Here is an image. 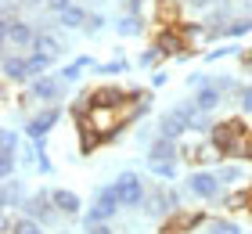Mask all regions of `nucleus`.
I'll list each match as a JSON object with an SVG mask.
<instances>
[{"instance_id":"f257e3e1","label":"nucleus","mask_w":252,"mask_h":234,"mask_svg":"<svg viewBox=\"0 0 252 234\" xmlns=\"http://www.w3.org/2000/svg\"><path fill=\"white\" fill-rule=\"evenodd\" d=\"M249 126L242 119H223V123H216L213 130H209V144L227 159H249Z\"/></svg>"},{"instance_id":"f03ea898","label":"nucleus","mask_w":252,"mask_h":234,"mask_svg":"<svg viewBox=\"0 0 252 234\" xmlns=\"http://www.w3.org/2000/svg\"><path fill=\"white\" fill-rule=\"evenodd\" d=\"M65 98V79L62 76H40V79H32L29 90L22 94V104L26 101H43V104H58Z\"/></svg>"},{"instance_id":"7ed1b4c3","label":"nucleus","mask_w":252,"mask_h":234,"mask_svg":"<svg viewBox=\"0 0 252 234\" xmlns=\"http://www.w3.org/2000/svg\"><path fill=\"white\" fill-rule=\"evenodd\" d=\"M22 216H29V220H36L40 227H47V224H54V216H62V213L54 209L51 191H36L32 198H22Z\"/></svg>"},{"instance_id":"20e7f679","label":"nucleus","mask_w":252,"mask_h":234,"mask_svg":"<svg viewBox=\"0 0 252 234\" xmlns=\"http://www.w3.org/2000/svg\"><path fill=\"white\" fill-rule=\"evenodd\" d=\"M116 187H119L123 209H141V205L148 202V191H144L141 173H119V177H116Z\"/></svg>"},{"instance_id":"39448f33","label":"nucleus","mask_w":252,"mask_h":234,"mask_svg":"<svg viewBox=\"0 0 252 234\" xmlns=\"http://www.w3.org/2000/svg\"><path fill=\"white\" fill-rule=\"evenodd\" d=\"M0 36H4V43H15V47H22V51L32 54V47H36V36H40V33L32 29L26 18H15V22H0Z\"/></svg>"},{"instance_id":"423d86ee","label":"nucleus","mask_w":252,"mask_h":234,"mask_svg":"<svg viewBox=\"0 0 252 234\" xmlns=\"http://www.w3.org/2000/svg\"><path fill=\"white\" fill-rule=\"evenodd\" d=\"M130 104V87H97V90H90V98H87V108H108V112H116V108H126Z\"/></svg>"},{"instance_id":"0eeeda50","label":"nucleus","mask_w":252,"mask_h":234,"mask_svg":"<svg viewBox=\"0 0 252 234\" xmlns=\"http://www.w3.org/2000/svg\"><path fill=\"white\" fill-rule=\"evenodd\" d=\"M177 209H180V195L173 191V187H169V191H166V187H155V191H148V202H144V213L148 216H173L177 213Z\"/></svg>"},{"instance_id":"6e6552de","label":"nucleus","mask_w":252,"mask_h":234,"mask_svg":"<svg viewBox=\"0 0 252 234\" xmlns=\"http://www.w3.org/2000/svg\"><path fill=\"white\" fill-rule=\"evenodd\" d=\"M220 177H216L213 169H194L188 177V191L194 198H202V202H213V198H220Z\"/></svg>"},{"instance_id":"1a4fd4ad","label":"nucleus","mask_w":252,"mask_h":234,"mask_svg":"<svg viewBox=\"0 0 252 234\" xmlns=\"http://www.w3.org/2000/svg\"><path fill=\"white\" fill-rule=\"evenodd\" d=\"M58 119H62V108L58 104H47L43 112H36L32 119H26V137L29 140H47V134L58 126Z\"/></svg>"},{"instance_id":"9d476101","label":"nucleus","mask_w":252,"mask_h":234,"mask_svg":"<svg viewBox=\"0 0 252 234\" xmlns=\"http://www.w3.org/2000/svg\"><path fill=\"white\" fill-rule=\"evenodd\" d=\"M155 47L166 58H188L191 54V47H188V40H184V33H180V29H158L155 33Z\"/></svg>"},{"instance_id":"9b49d317","label":"nucleus","mask_w":252,"mask_h":234,"mask_svg":"<svg viewBox=\"0 0 252 234\" xmlns=\"http://www.w3.org/2000/svg\"><path fill=\"white\" fill-rule=\"evenodd\" d=\"M205 224H209V216L198 213V209H177L173 220H169L162 231H166V234H188V231H198V227H205Z\"/></svg>"},{"instance_id":"f8f14e48","label":"nucleus","mask_w":252,"mask_h":234,"mask_svg":"<svg viewBox=\"0 0 252 234\" xmlns=\"http://www.w3.org/2000/svg\"><path fill=\"white\" fill-rule=\"evenodd\" d=\"M51 202H54V209H58L62 216H79L83 213V198H79L76 191H68V187H54Z\"/></svg>"},{"instance_id":"ddd939ff","label":"nucleus","mask_w":252,"mask_h":234,"mask_svg":"<svg viewBox=\"0 0 252 234\" xmlns=\"http://www.w3.org/2000/svg\"><path fill=\"white\" fill-rule=\"evenodd\" d=\"M194 108H198V112H205V115H209V112H216V108H220V101H223V90L220 87H216V83H202L198 90H194Z\"/></svg>"},{"instance_id":"4468645a","label":"nucleus","mask_w":252,"mask_h":234,"mask_svg":"<svg viewBox=\"0 0 252 234\" xmlns=\"http://www.w3.org/2000/svg\"><path fill=\"white\" fill-rule=\"evenodd\" d=\"M101 140H105V134H101L97 126L87 119V115H79V151H83V155H90V151L101 148Z\"/></svg>"},{"instance_id":"2eb2a0df","label":"nucleus","mask_w":252,"mask_h":234,"mask_svg":"<svg viewBox=\"0 0 252 234\" xmlns=\"http://www.w3.org/2000/svg\"><path fill=\"white\" fill-rule=\"evenodd\" d=\"M180 159V144L166 137H155L152 148H148V162H177Z\"/></svg>"},{"instance_id":"dca6fc26","label":"nucleus","mask_w":252,"mask_h":234,"mask_svg":"<svg viewBox=\"0 0 252 234\" xmlns=\"http://www.w3.org/2000/svg\"><path fill=\"white\" fill-rule=\"evenodd\" d=\"M87 22H90V11L83 4H72L68 11L58 15V26H65V29H87Z\"/></svg>"},{"instance_id":"f3484780","label":"nucleus","mask_w":252,"mask_h":234,"mask_svg":"<svg viewBox=\"0 0 252 234\" xmlns=\"http://www.w3.org/2000/svg\"><path fill=\"white\" fill-rule=\"evenodd\" d=\"M216 177H220V184H223V187H234L238 180L245 177V162H242V159H227L223 166L216 169Z\"/></svg>"},{"instance_id":"a211bd4d","label":"nucleus","mask_w":252,"mask_h":234,"mask_svg":"<svg viewBox=\"0 0 252 234\" xmlns=\"http://www.w3.org/2000/svg\"><path fill=\"white\" fill-rule=\"evenodd\" d=\"M87 68H94V58H90V54H83V58H76V62H72V65H65L62 72H58V76L65 79V83H76V79L83 76Z\"/></svg>"},{"instance_id":"6ab92c4d","label":"nucleus","mask_w":252,"mask_h":234,"mask_svg":"<svg viewBox=\"0 0 252 234\" xmlns=\"http://www.w3.org/2000/svg\"><path fill=\"white\" fill-rule=\"evenodd\" d=\"M32 51H36V54H47V58H54V62H58V54H62V40L54 36V33H40Z\"/></svg>"},{"instance_id":"aec40b11","label":"nucleus","mask_w":252,"mask_h":234,"mask_svg":"<svg viewBox=\"0 0 252 234\" xmlns=\"http://www.w3.org/2000/svg\"><path fill=\"white\" fill-rule=\"evenodd\" d=\"M116 29H119V36H141V33H144V18L123 15V18H116Z\"/></svg>"},{"instance_id":"412c9836","label":"nucleus","mask_w":252,"mask_h":234,"mask_svg":"<svg viewBox=\"0 0 252 234\" xmlns=\"http://www.w3.org/2000/svg\"><path fill=\"white\" fill-rule=\"evenodd\" d=\"M245 33H252V15H249V18H234V22H227V29L220 33V36H227V40H242Z\"/></svg>"},{"instance_id":"4be33fe9","label":"nucleus","mask_w":252,"mask_h":234,"mask_svg":"<svg viewBox=\"0 0 252 234\" xmlns=\"http://www.w3.org/2000/svg\"><path fill=\"white\" fill-rule=\"evenodd\" d=\"M205 234H242V227L234 224V220H223V216H216L205 224Z\"/></svg>"},{"instance_id":"5701e85b","label":"nucleus","mask_w":252,"mask_h":234,"mask_svg":"<svg viewBox=\"0 0 252 234\" xmlns=\"http://www.w3.org/2000/svg\"><path fill=\"white\" fill-rule=\"evenodd\" d=\"M249 198H252V187L249 191H227L220 202H223V209H249Z\"/></svg>"},{"instance_id":"b1692460","label":"nucleus","mask_w":252,"mask_h":234,"mask_svg":"<svg viewBox=\"0 0 252 234\" xmlns=\"http://www.w3.org/2000/svg\"><path fill=\"white\" fill-rule=\"evenodd\" d=\"M148 169H152L162 184H173V177H177V162H148Z\"/></svg>"},{"instance_id":"393cba45","label":"nucleus","mask_w":252,"mask_h":234,"mask_svg":"<svg viewBox=\"0 0 252 234\" xmlns=\"http://www.w3.org/2000/svg\"><path fill=\"white\" fill-rule=\"evenodd\" d=\"M18 198H22V187H18V180L11 177V180H4V209H11V205H18Z\"/></svg>"},{"instance_id":"a878e982","label":"nucleus","mask_w":252,"mask_h":234,"mask_svg":"<svg viewBox=\"0 0 252 234\" xmlns=\"http://www.w3.org/2000/svg\"><path fill=\"white\" fill-rule=\"evenodd\" d=\"M15 166H18L15 151H0V177H4V180H11V177H15Z\"/></svg>"},{"instance_id":"bb28decb","label":"nucleus","mask_w":252,"mask_h":234,"mask_svg":"<svg viewBox=\"0 0 252 234\" xmlns=\"http://www.w3.org/2000/svg\"><path fill=\"white\" fill-rule=\"evenodd\" d=\"M162 58H166V54L158 51L155 43H152V47H144V51H141V68H155L158 62H162Z\"/></svg>"},{"instance_id":"cd10ccee","label":"nucleus","mask_w":252,"mask_h":234,"mask_svg":"<svg viewBox=\"0 0 252 234\" xmlns=\"http://www.w3.org/2000/svg\"><path fill=\"white\" fill-rule=\"evenodd\" d=\"M101 76H119V72H126L130 68V62H123V58H116V62H105V65H94Z\"/></svg>"},{"instance_id":"c85d7f7f","label":"nucleus","mask_w":252,"mask_h":234,"mask_svg":"<svg viewBox=\"0 0 252 234\" xmlns=\"http://www.w3.org/2000/svg\"><path fill=\"white\" fill-rule=\"evenodd\" d=\"M15 234H43V227L36 224V220H29V216H22L18 224H15Z\"/></svg>"},{"instance_id":"c756f323","label":"nucleus","mask_w":252,"mask_h":234,"mask_svg":"<svg viewBox=\"0 0 252 234\" xmlns=\"http://www.w3.org/2000/svg\"><path fill=\"white\" fill-rule=\"evenodd\" d=\"M105 26H108V18H105V15H90V22H87V36H97V33L105 29Z\"/></svg>"},{"instance_id":"7c9ffc66","label":"nucleus","mask_w":252,"mask_h":234,"mask_svg":"<svg viewBox=\"0 0 252 234\" xmlns=\"http://www.w3.org/2000/svg\"><path fill=\"white\" fill-rule=\"evenodd\" d=\"M15 148H18V134L4 130V134H0V151H15Z\"/></svg>"},{"instance_id":"2f4dec72","label":"nucleus","mask_w":252,"mask_h":234,"mask_svg":"<svg viewBox=\"0 0 252 234\" xmlns=\"http://www.w3.org/2000/svg\"><path fill=\"white\" fill-rule=\"evenodd\" d=\"M158 18H177V4H173V0H158Z\"/></svg>"},{"instance_id":"473e14b6","label":"nucleus","mask_w":252,"mask_h":234,"mask_svg":"<svg viewBox=\"0 0 252 234\" xmlns=\"http://www.w3.org/2000/svg\"><path fill=\"white\" fill-rule=\"evenodd\" d=\"M238 101H242V112H252V87H242Z\"/></svg>"},{"instance_id":"72a5a7b5","label":"nucleus","mask_w":252,"mask_h":234,"mask_svg":"<svg viewBox=\"0 0 252 234\" xmlns=\"http://www.w3.org/2000/svg\"><path fill=\"white\" fill-rule=\"evenodd\" d=\"M47 7L54 11V15H62V11H68V7H72V0H47Z\"/></svg>"},{"instance_id":"f704fd0d","label":"nucleus","mask_w":252,"mask_h":234,"mask_svg":"<svg viewBox=\"0 0 252 234\" xmlns=\"http://www.w3.org/2000/svg\"><path fill=\"white\" fill-rule=\"evenodd\" d=\"M123 4H126V15H137V18H141V4H144V0H123Z\"/></svg>"},{"instance_id":"c9c22d12","label":"nucleus","mask_w":252,"mask_h":234,"mask_svg":"<svg viewBox=\"0 0 252 234\" xmlns=\"http://www.w3.org/2000/svg\"><path fill=\"white\" fill-rule=\"evenodd\" d=\"M87 234H116V231H112V224H94L87 227Z\"/></svg>"},{"instance_id":"e433bc0d","label":"nucleus","mask_w":252,"mask_h":234,"mask_svg":"<svg viewBox=\"0 0 252 234\" xmlns=\"http://www.w3.org/2000/svg\"><path fill=\"white\" fill-rule=\"evenodd\" d=\"M188 4H194V7H209L213 0H188Z\"/></svg>"},{"instance_id":"4c0bfd02","label":"nucleus","mask_w":252,"mask_h":234,"mask_svg":"<svg viewBox=\"0 0 252 234\" xmlns=\"http://www.w3.org/2000/svg\"><path fill=\"white\" fill-rule=\"evenodd\" d=\"M249 159H252V134H249Z\"/></svg>"},{"instance_id":"58836bf2","label":"nucleus","mask_w":252,"mask_h":234,"mask_svg":"<svg viewBox=\"0 0 252 234\" xmlns=\"http://www.w3.org/2000/svg\"><path fill=\"white\" fill-rule=\"evenodd\" d=\"M216 4H231V0H216Z\"/></svg>"},{"instance_id":"ea45409f","label":"nucleus","mask_w":252,"mask_h":234,"mask_svg":"<svg viewBox=\"0 0 252 234\" xmlns=\"http://www.w3.org/2000/svg\"><path fill=\"white\" fill-rule=\"evenodd\" d=\"M249 213H252V198H249Z\"/></svg>"},{"instance_id":"a19ab883","label":"nucleus","mask_w":252,"mask_h":234,"mask_svg":"<svg viewBox=\"0 0 252 234\" xmlns=\"http://www.w3.org/2000/svg\"><path fill=\"white\" fill-rule=\"evenodd\" d=\"M162 234H166V231H162Z\"/></svg>"}]
</instances>
